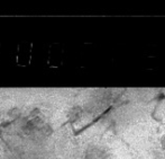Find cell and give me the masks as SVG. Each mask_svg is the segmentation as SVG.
Masks as SVG:
<instances>
[{"instance_id":"cell-1","label":"cell","mask_w":165,"mask_h":159,"mask_svg":"<svg viewBox=\"0 0 165 159\" xmlns=\"http://www.w3.org/2000/svg\"><path fill=\"white\" fill-rule=\"evenodd\" d=\"M17 119H18V116L16 117V119H14V120H10V121H6V122H1L0 123V129L2 130V129H5V128H7V126H9L11 123H14L17 121Z\"/></svg>"}]
</instances>
